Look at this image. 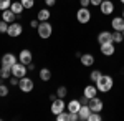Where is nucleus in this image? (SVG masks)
<instances>
[{
	"instance_id": "nucleus-1",
	"label": "nucleus",
	"mask_w": 124,
	"mask_h": 121,
	"mask_svg": "<svg viewBox=\"0 0 124 121\" xmlns=\"http://www.w3.org/2000/svg\"><path fill=\"white\" fill-rule=\"evenodd\" d=\"M94 85H96V88H98V91L108 93V91H111V88H113V85H114V80H113L109 75H101L99 80H98Z\"/></svg>"
},
{
	"instance_id": "nucleus-2",
	"label": "nucleus",
	"mask_w": 124,
	"mask_h": 121,
	"mask_svg": "<svg viewBox=\"0 0 124 121\" xmlns=\"http://www.w3.org/2000/svg\"><path fill=\"white\" fill-rule=\"evenodd\" d=\"M37 32H38V37L40 38H50V37H51V33H53V27H51L48 22H40Z\"/></svg>"
},
{
	"instance_id": "nucleus-3",
	"label": "nucleus",
	"mask_w": 124,
	"mask_h": 121,
	"mask_svg": "<svg viewBox=\"0 0 124 121\" xmlns=\"http://www.w3.org/2000/svg\"><path fill=\"white\" fill-rule=\"evenodd\" d=\"M27 70H28V66H27V65H23V63L17 61L15 65L12 66V76L23 78V76H27Z\"/></svg>"
},
{
	"instance_id": "nucleus-4",
	"label": "nucleus",
	"mask_w": 124,
	"mask_h": 121,
	"mask_svg": "<svg viewBox=\"0 0 124 121\" xmlns=\"http://www.w3.org/2000/svg\"><path fill=\"white\" fill-rule=\"evenodd\" d=\"M23 33V27L20 25L18 22H13V23H8V30H7V35L12 38H17Z\"/></svg>"
},
{
	"instance_id": "nucleus-5",
	"label": "nucleus",
	"mask_w": 124,
	"mask_h": 121,
	"mask_svg": "<svg viewBox=\"0 0 124 121\" xmlns=\"http://www.w3.org/2000/svg\"><path fill=\"white\" fill-rule=\"evenodd\" d=\"M33 86H35V83H33V80L31 78H28V76H23V78H20L18 81V88L23 91V93H30L31 90H33Z\"/></svg>"
},
{
	"instance_id": "nucleus-6",
	"label": "nucleus",
	"mask_w": 124,
	"mask_h": 121,
	"mask_svg": "<svg viewBox=\"0 0 124 121\" xmlns=\"http://www.w3.org/2000/svg\"><path fill=\"white\" fill-rule=\"evenodd\" d=\"M76 20L79 23H88L91 20V12L88 10V7H81V9L76 12Z\"/></svg>"
},
{
	"instance_id": "nucleus-7",
	"label": "nucleus",
	"mask_w": 124,
	"mask_h": 121,
	"mask_svg": "<svg viewBox=\"0 0 124 121\" xmlns=\"http://www.w3.org/2000/svg\"><path fill=\"white\" fill-rule=\"evenodd\" d=\"M31 60H33V53H31V50H28V48H23V50L20 52V55H18V61L28 66L30 63H31Z\"/></svg>"
},
{
	"instance_id": "nucleus-8",
	"label": "nucleus",
	"mask_w": 124,
	"mask_h": 121,
	"mask_svg": "<svg viewBox=\"0 0 124 121\" xmlns=\"http://www.w3.org/2000/svg\"><path fill=\"white\" fill-rule=\"evenodd\" d=\"M88 106L91 108V111L101 113V111H103V108H104V103H103V100H99L98 96H94V98H91V100L88 101Z\"/></svg>"
},
{
	"instance_id": "nucleus-9",
	"label": "nucleus",
	"mask_w": 124,
	"mask_h": 121,
	"mask_svg": "<svg viewBox=\"0 0 124 121\" xmlns=\"http://www.w3.org/2000/svg\"><path fill=\"white\" fill-rule=\"evenodd\" d=\"M65 108H66V104H65V101H63V98H56V100H53L51 101V113L56 116L58 113H61V111H65Z\"/></svg>"
},
{
	"instance_id": "nucleus-10",
	"label": "nucleus",
	"mask_w": 124,
	"mask_h": 121,
	"mask_svg": "<svg viewBox=\"0 0 124 121\" xmlns=\"http://www.w3.org/2000/svg\"><path fill=\"white\" fill-rule=\"evenodd\" d=\"M99 10H101L103 15H111L114 12V3L111 0H103L101 5H99Z\"/></svg>"
},
{
	"instance_id": "nucleus-11",
	"label": "nucleus",
	"mask_w": 124,
	"mask_h": 121,
	"mask_svg": "<svg viewBox=\"0 0 124 121\" xmlns=\"http://www.w3.org/2000/svg\"><path fill=\"white\" fill-rule=\"evenodd\" d=\"M98 43L99 45H104V43H114L113 42V33L111 32H101L99 35H98Z\"/></svg>"
},
{
	"instance_id": "nucleus-12",
	"label": "nucleus",
	"mask_w": 124,
	"mask_h": 121,
	"mask_svg": "<svg viewBox=\"0 0 124 121\" xmlns=\"http://www.w3.org/2000/svg\"><path fill=\"white\" fill-rule=\"evenodd\" d=\"M15 63H17V56L13 53H5L2 56V65L3 66H13Z\"/></svg>"
},
{
	"instance_id": "nucleus-13",
	"label": "nucleus",
	"mask_w": 124,
	"mask_h": 121,
	"mask_svg": "<svg viewBox=\"0 0 124 121\" xmlns=\"http://www.w3.org/2000/svg\"><path fill=\"white\" fill-rule=\"evenodd\" d=\"M83 96H86L88 100H91V98L98 96V88H96V85H88V86H85Z\"/></svg>"
},
{
	"instance_id": "nucleus-14",
	"label": "nucleus",
	"mask_w": 124,
	"mask_h": 121,
	"mask_svg": "<svg viewBox=\"0 0 124 121\" xmlns=\"http://www.w3.org/2000/svg\"><path fill=\"white\" fill-rule=\"evenodd\" d=\"M111 27H113V30L124 32V18L123 17H114V18L111 20Z\"/></svg>"
},
{
	"instance_id": "nucleus-15",
	"label": "nucleus",
	"mask_w": 124,
	"mask_h": 121,
	"mask_svg": "<svg viewBox=\"0 0 124 121\" xmlns=\"http://www.w3.org/2000/svg\"><path fill=\"white\" fill-rule=\"evenodd\" d=\"M79 61H81L83 66H93L94 65V56L91 55V53H85V55L79 56Z\"/></svg>"
},
{
	"instance_id": "nucleus-16",
	"label": "nucleus",
	"mask_w": 124,
	"mask_h": 121,
	"mask_svg": "<svg viewBox=\"0 0 124 121\" xmlns=\"http://www.w3.org/2000/svg\"><path fill=\"white\" fill-rule=\"evenodd\" d=\"M114 52H116L114 43H104V45H101V53L104 56H113Z\"/></svg>"
},
{
	"instance_id": "nucleus-17",
	"label": "nucleus",
	"mask_w": 124,
	"mask_h": 121,
	"mask_svg": "<svg viewBox=\"0 0 124 121\" xmlns=\"http://www.w3.org/2000/svg\"><path fill=\"white\" fill-rule=\"evenodd\" d=\"M2 20H5L7 23H13V22L17 20V15H15L10 9H7V10L2 12Z\"/></svg>"
},
{
	"instance_id": "nucleus-18",
	"label": "nucleus",
	"mask_w": 124,
	"mask_h": 121,
	"mask_svg": "<svg viewBox=\"0 0 124 121\" xmlns=\"http://www.w3.org/2000/svg\"><path fill=\"white\" fill-rule=\"evenodd\" d=\"M78 114H79V120H81V121H88V116L91 114V108H89L88 104H81V108H79Z\"/></svg>"
},
{
	"instance_id": "nucleus-19",
	"label": "nucleus",
	"mask_w": 124,
	"mask_h": 121,
	"mask_svg": "<svg viewBox=\"0 0 124 121\" xmlns=\"http://www.w3.org/2000/svg\"><path fill=\"white\" fill-rule=\"evenodd\" d=\"M66 108H68L70 113H78L79 108H81V101H79V100H71V101L66 104Z\"/></svg>"
},
{
	"instance_id": "nucleus-20",
	"label": "nucleus",
	"mask_w": 124,
	"mask_h": 121,
	"mask_svg": "<svg viewBox=\"0 0 124 121\" xmlns=\"http://www.w3.org/2000/svg\"><path fill=\"white\" fill-rule=\"evenodd\" d=\"M10 10H12L15 15H22V13H23V10H25V7L22 5V2H12Z\"/></svg>"
},
{
	"instance_id": "nucleus-21",
	"label": "nucleus",
	"mask_w": 124,
	"mask_h": 121,
	"mask_svg": "<svg viewBox=\"0 0 124 121\" xmlns=\"http://www.w3.org/2000/svg\"><path fill=\"white\" fill-rule=\"evenodd\" d=\"M50 10L48 9H41V10H38V13H37V18L40 20V22H46L48 18H50Z\"/></svg>"
},
{
	"instance_id": "nucleus-22",
	"label": "nucleus",
	"mask_w": 124,
	"mask_h": 121,
	"mask_svg": "<svg viewBox=\"0 0 124 121\" xmlns=\"http://www.w3.org/2000/svg\"><path fill=\"white\" fill-rule=\"evenodd\" d=\"M0 76L3 78V80H10V76H12V66H3L0 68Z\"/></svg>"
},
{
	"instance_id": "nucleus-23",
	"label": "nucleus",
	"mask_w": 124,
	"mask_h": 121,
	"mask_svg": "<svg viewBox=\"0 0 124 121\" xmlns=\"http://www.w3.org/2000/svg\"><path fill=\"white\" fill-rule=\"evenodd\" d=\"M40 80L41 81H50L51 80V71L48 68H41L40 70Z\"/></svg>"
},
{
	"instance_id": "nucleus-24",
	"label": "nucleus",
	"mask_w": 124,
	"mask_h": 121,
	"mask_svg": "<svg viewBox=\"0 0 124 121\" xmlns=\"http://www.w3.org/2000/svg\"><path fill=\"white\" fill-rule=\"evenodd\" d=\"M113 42H114V43H121V42H124V33L114 30V32H113Z\"/></svg>"
},
{
	"instance_id": "nucleus-25",
	"label": "nucleus",
	"mask_w": 124,
	"mask_h": 121,
	"mask_svg": "<svg viewBox=\"0 0 124 121\" xmlns=\"http://www.w3.org/2000/svg\"><path fill=\"white\" fill-rule=\"evenodd\" d=\"M22 2V5L25 7V10H31L35 7V0H20Z\"/></svg>"
},
{
	"instance_id": "nucleus-26",
	"label": "nucleus",
	"mask_w": 124,
	"mask_h": 121,
	"mask_svg": "<svg viewBox=\"0 0 124 121\" xmlns=\"http://www.w3.org/2000/svg\"><path fill=\"white\" fill-rule=\"evenodd\" d=\"M66 95H68L66 86H58V90H56V96L58 98H65Z\"/></svg>"
},
{
	"instance_id": "nucleus-27",
	"label": "nucleus",
	"mask_w": 124,
	"mask_h": 121,
	"mask_svg": "<svg viewBox=\"0 0 124 121\" xmlns=\"http://www.w3.org/2000/svg\"><path fill=\"white\" fill-rule=\"evenodd\" d=\"M101 71H99V70H94V71H91V75H89V78H91V81H93V83H96V81H98V80H99V76H101Z\"/></svg>"
},
{
	"instance_id": "nucleus-28",
	"label": "nucleus",
	"mask_w": 124,
	"mask_h": 121,
	"mask_svg": "<svg viewBox=\"0 0 124 121\" xmlns=\"http://www.w3.org/2000/svg\"><path fill=\"white\" fill-rule=\"evenodd\" d=\"M56 121H70V113H58L56 114Z\"/></svg>"
},
{
	"instance_id": "nucleus-29",
	"label": "nucleus",
	"mask_w": 124,
	"mask_h": 121,
	"mask_svg": "<svg viewBox=\"0 0 124 121\" xmlns=\"http://www.w3.org/2000/svg\"><path fill=\"white\" fill-rule=\"evenodd\" d=\"M10 5H12V0H0V10L2 12L10 9Z\"/></svg>"
},
{
	"instance_id": "nucleus-30",
	"label": "nucleus",
	"mask_w": 124,
	"mask_h": 121,
	"mask_svg": "<svg viewBox=\"0 0 124 121\" xmlns=\"http://www.w3.org/2000/svg\"><path fill=\"white\" fill-rule=\"evenodd\" d=\"M88 121H101V114H99V113L91 111V114L88 116Z\"/></svg>"
},
{
	"instance_id": "nucleus-31",
	"label": "nucleus",
	"mask_w": 124,
	"mask_h": 121,
	"mask_svg": "<svg viewBox=\"0 0 124 121\" xmlns=\"http://www.w3.org/2000/svg\"><path fill=\"white\" fill-rule=\"evenodd\" d=\"M7 30H8V23L5 20H0V33H7Z\"/></svg>"
},
{
	"instance_id": "nucleus-32",
	"label": "nucleus",
	"mask_w": 124,
	"mask_h": 121,
	"mask_svg": "<svg viewBox=\"0 0 124 121\" xmlns=\"http://www.w3.org/2000/svg\"><path fill=\"white\" fill-rule=\"evenodd\" d=\"M8 95V86H5V85H0V96L2 98H5Z\"/></svg>"
},
{
	"instance_id": "nucleus-33",
	"label": "nucleus",
	"mask_w": 124,
	"mask_h": 121,
	"mask_svg": "<svg viewBox=\"0 0 124 121\" xmlns=\"http://www.w3.org/2000/svg\"><path fill=\"white\" fill-rule=\"evenodd\" d=\"M38 25H40V20L37 18V20H30V27L31 28H38Z\"/></svg>"
},
{
	"instance_id": "nucleus-34",
	"label": "nucleus",
	"mask_w": 124,
	"mask_h": 121,
	"mask_svg": "<svg viewBox=\"0 0 124 121\" xmlns=\"http://www.w3.org/2000/svg\"><path fill=\"white\" fill-rule=\"evenodd\" d=\"M76 120H79V114L78 113H70V121H76Z\"/></svg>"
},
{
	"instance_id": "nucleus-35",
	"label": "nucleus",
	"mask_w": 124,
	"mask_h": 121,
	"mask_svg": "<svg viewBox=\"0 0 124 121\" xmlns=\"http://www.w3.org/2000/svg\"><path fill=\"white\" fill-rule=\"evenodd\" d=\"M18 81H20V78H17V76H10V85H18Z\"/></svg>"
},
{
	"instance_id": "nucleus-36",
	"label": "nucleus",
	"mask_w": 124,
	"mask_h": 121,
	"mask_svg": "<svg viewBox=\"0 0 124 121\" xmlns=\"http://www.w3.org/2000/svg\"><path fill=\"white\" fill-rule=\"evenodd\" d=\"M79 5L81 7H88V5H91V0H79Z\"/></svg>"
},
{
	"instance_id": "nucleus-37",
	"label": "nucleus",
	"mask_w": 124,
	"mask_h": 121,
	"mask_svg": "<svg viewBox=\"0 0 124 121\" xmlns=\"http://www.w3.org/2000/svg\"><path fill=\"white\" fill-rule=\"evenodd\" d=\"M45 3H46V7H53L56 3V0H45Z\"/></svg>"
},
{
	"instance_id": "nucleus-38",
	"label": "nucleus",
	"mask_w": 124,
	"mask_h": 121,
	"mask_svg": "<svg viewBox=\"0 0 124 121\" xmlns=\"http://www.w3.org/2000/svg\"><path fill=\"white\" fill-rule=\"evenodd\" d=\"M101 2H103V0H91V5H93V7H99Z\"/></svg>"
},
{
	"instance_id": "nucleus-39",
	"label": "nucleus",
	"mask_w": 124,
	"mask_h": 121,
	"mask_svg": "<svg viewBox=\"0 0 124 121\" xmlns=\"http://www.w3.org/2000/svg\"><path fill=\"white\" fill-rule=\"evenodd\" d=\"M121 17H123V18H124V9H123V15H121Z\"/></svg>"
},
{
	"instance_id": "nucleus-40",
	"label": "nucleus",
	"mask_w": 124,
	"mask_h": 121,
	"mask_svg": "<svg viewBox=\"0 0 124 121\" xmlns=\"http://www.w3.org/2000/svg\"><path fill=\"white\" fill-rule=\"evenodd\" d=\"M119 2H121V3H124V0H119Z\"/></svg>"
},
{
	"instance_id": "nucleus-41",
	"label": "nucleus",
	"mask_w": 124,
	"mask_h": 121,
	"mask_svg": "<svg viewBox=\"0 0 124 121\" xmlns=\"http://www.w3.org/2000/svg\"><path fill=\"white\" fill-rule=\"evenodd\" d=\"M123 33H124V32H123Z\"/></svg>"
}]
</instances>
